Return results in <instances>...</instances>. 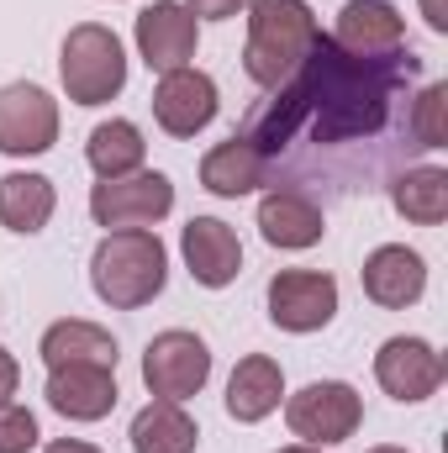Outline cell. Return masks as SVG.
I'll use <instances>...</instances> for the list:
<instances>
[{
  "instance_id": "cell-7",
  "label": "cell",
  "mask_w": 448,
  "mask_h": 453,
  "mask_svg": "<svg viewBox=\"0 0 448 453\" xmlns=\"http://www.w3.org/2000/svg\"><path fill=\"white\" fill-rule=\"evenodd\" d=\"M174 211V180L158 169H137L121 180H101L90 190V217L106 232H127V226H158Z\"/></svg>"
},
{
  "instance_id": "cell-3",
  "label": "cell",
  "mask_w": 448,
  "mask_h": 453,
  "mask_svg": "<svg viewBox=\"0 0 448 453\" xmlns=\"http://www.w3.org/2000/svg\"><path fill=\"white\" fill-rule=\"evenodd\" d=\"M90 285L112 311H137L164 296L169 285V248L148 226L106 232L90 253Z\"/></svg>"
},
{
  "instance_id": "cell-32",
  "label": "cell",
  "mask_w": 448,
  "mask_h": 453,
  "mask_svg": "<svg viewBox=\"0 0 448 453\" xmlns=\"http://www.w3.org/2000/svg\"><path fill=\"white\" fill-rule=\"evenodd\" d=\"M364 453H406V449H390V443H380V449H364Z\"/></svg>"
},
{
  "instance_id": "cell-6",
  "label": "cell",
  "mask_w": 448,
  "mask_h": 453,
  "mask_svg": "<svg viewBox=\"0 0 448 453\" xmlns=\"http://www.w3.org/2000/svg\"><path fill=\"white\" fill-rule=\"evenodd\" d=\"M285 422L301 443L312 449H333V443H348L364 422V401L353 385L343 380H312L306 390H296L285 401Z\"/></svg>"
},
{
  "instance_id": "cell-2",
  "label": "cell",
  "mask_w": 448,
  "mask_h": 453,
  "mask_svg": "<svg viewBox=\"0 0 448 453\" xmlns=\"http://www.w3.org/2000/svg\"><path fill=\"white\" fill-rule=\"evenodd\" d=\"M322 37L317 11L306 0H248V48H243V74L259 90H280L312 42Z\"/></svg>"
},
{
  "instance_id": "cell-25",
  "label": "cell",
  "mask_w": 448,
  "mask_h": 453,
  "mask_svg": "<svg viewBox=\"0 0 448 453\" xmlns=\"http://www.w3.org/2000/svg\"><path fill=\"white\" fill-rule=\"evenodd\" d=\"M406 137L417 148H448V85L433 80L417 90V101L406 106Z\"/></svg>"
},
{
  "instance_id": "cell-10",
  "label": "cell",
  "mask_w": 448,
  "mask_h": 453,
  "mask_svg": "<svg viewBox=\"0 0 448 453\" xmlns=\"http://www.w3.org/2000/svg\"><path fill=\"white\" fill-rule=\"evenodd\" d=\"M137 53L153 74H174V69H190L196 58V42H201V21L185 11V0H153L137 11Z\"/></svg>"
},
{
  "instance_id": "cell-23",
  "label": "cell",
  "mask_w": 448,
  "mask_h": 453,
  "mask_svg": "<svg viewBox=\"0 0 448 453\" xmlns=\"http://www.w3.org/2000/svg\"><path fill=\"white\" fill-rule=\"evenodd\" d=\"M390 206L417 226H438L448 217V169L438 164H417V169H401L390 180Z\"/></svg>"
},
{
  "instance_id": "cell-4",
  "label": "cell",
  "mask_w": 448,
  "mask_h": 453,
  "mask_svg": "<svg viewBox=\"0 0 448 453\" xmlns=\"http://www.w3.org/2000/svg\"><path fill=\"white\" fill-rule=\"evenodd\" d=\"M58 80H64V96L74 106H106L121 96L127 85V53H121V37L101 21H80L69 27L64 48H58Z\"/></svg>"
},
{
  "instance_id": "cell-18",
  "label": "cell",
  "mask_w": 448,
  "mask_h": 453,
  "mask_svg": "<svg viewBox=\"0 0 448 453\" xmlns=\"http://www.w3.org/2000/svg\"><path fill=\"white\" fill-rule=\"evenodd\" d=\"M280 395H285V369L269 353H248V358H237V369L227 380V417L264 422L269 411H280Z\"/></svg>"
},
{
  "instance_id": "cell-15",
  "label": "cell",
  "mask_w": 448,
  "mask_h": 453,
  "mask_svg": "<svg viewBox=\"0 0 448 453\" xmlns=\"http://www.w3.org/2000/svg\"><path fill=\"white\" fill-rule=\"evenodd\" d=\"M180 253H185L190 280L206 290H222L243 274V242L222 217H190L180 232Z\"/></svg>"
},
{
  "instance_id": "cell-14",
  "label": "cell",
  "mask_w": 448,
  "mask_h": 453,
  "mask_svg": "<svg viewBox=\"0 0 448 453\" xmlns=\"http://www.w3.org/2000/svg\"><path fill=\"white\" fill-rule=\"evenodd\" d=\"M359 280H364V296H369L375 306L406 311V306H417L422 290H428V264H422V253L406 248V242H380V248L364 258Z\"/></svg>"
},
{
  "instance_id": "cell-13",
  "label": "cell",
  "mask_w": 448,
  "mask_h": 453,
  "mask_svg": "<svg viewBox=\"0 0 448 453\" xmlns=\"http://www.w3.org/2000/svg\"><path fill=\"white\" fill-rule=\"evenodd\" d=\"M217 80L201 74V69H174V74H158L153 85V121L169 132V137H196L217 121Z\"/></svg>"
},
{
  "instance_id": "cell-19",
  "label": "cell",
  "mask_w": 448,
  "mask_h": 453,
  "mask_svg": "<svg viewBox=\"0 0 448 453\" xmlns=\"http://www.w3.org/2000/svg\"><path fill=\"white\" fill-rule=\"evenodd\" d=\"M201 185L212 196H222V201H237V196H253L259 185H269V164H264V153L253 142H243L232 132L227 142H217L201 158Z\"/></svg>"
},
{
  "instance_id": "cell-11",
  "label": "cell",
  "mask_w": 448,
  "mask_h": 453,
  "mask_svg": "<svg viewBox=\"0 0 448 453\" xmlns=\"http://www.w3.org/2000/svg\"><path fill=\"white\" fill-rule=\"evenodd\" d=\"M375 380H380V390L390 401L417 406L444 385V353L428 338H390L375 353Z\"/></svg>"
},
{
  "instance_id": "cell-22",
  "label": "cell",
  "mask_w": 448,
  "mask_h": 453,
  "mask_svg": "<svg viewBox=\"0 0 448 453\" xmlns=\"http://www.w3.org/2000/svg\"><path fill=\"white\" fill-rule=\"evenodd\" d=\"M132 453H196L201 443V427L185 417L180 401H148L137 417H132Z\"/></svg>"
},
{
  "instance_id": "cell-30",
  "label": "cell",
  "mask_w": 448,
  "mask_h": 453,
  "mask_svg": "<svg viewBox=\"0 0 448 453\" xmlns=\"http://www.w3.org/2000/svg\"><path fill=\"white\" fill-rule=\"evenodd\" d=\"M422 5H428V27H433V32H448V16H444V5H438V0H422Z\"/></svg>"
},
{
  "instance_id": "cell-26",
  "label": "cell",
  "mask_w": 448,
  "mask_h": 453,
  "mask_svg": "<svg viewBox=\"0 0 448 453\" xmlns=\"http://www.w3.org/2000/svg\"><path fill=\"white\" fill-rule=\"evenodd\" d=\"M37 438V417L21 401H0V453H32Z\"/></svg>"
},
{
  "instance_id": "cell-31",
  "label": "cell",
  "mask_w": 448,
  "mask_h": 453,
  "mask_svg": "<svg viewBox=\"0 0 448 453\" xmlns=\"http://www.w3.org/2000/svg\"><path fill=\"white\" fill-rule=\"evenodd\" d=\"M280 453H322V449H312V443H290V449H280Z\"/></svg>"
},
{
  "instance_id": "cell-9",
  "label": "cell",
  "mask_w": 448,
  "mask_h": 453,
  "mask_svg": "<svg viewBox=\"0 0 448 453\" xmlns=\"http://www.w3.org/2000/svg\"><path fill=\"white\" fill-rule=\"evenodd\" d=\"M337 317V280L322 269H280L269 280V322L280 333H322Z\"/></svg>"
},
{
  "instance_id": "cell-20",
  "label": "cell",
  "mask_w": 448,
  "mask_h": 453,
  "mask_svg": "<svg viewBox=\"0 0 448 453\" xmlns=\"http://www.w3.org/2000/svg\"><path fill=\"white\" fill-rule=\"evenodd\" d=\"M37 353H42V364L48 369H64V364H101V369H116V338L106 327H96V322H85V317H64V322H53L42 342H37Z\"/></svg>"
},
{
  "instance_id": "cell-21",
  "label": "cell",
  "mask_w": 448,
  "mask_h": 453,
  "mask_svg": "<svg viewBox=\"0 0 448 453\" xmlns=\"http://www.w3.org/2000/svg\"><path fill=\"white\" fill-rule=\"evenodd\" d=\"M53 206H58V190H53L48 174L16 169V174L0 180V226L5 232H21V237L42 232V226L53 222Z\"/></svg>"
},
{
  "instance_id": "cell-29",
  "label": "cell",
  "mask_w": 448,
  "mask_h": 453,
  "mask_svg": "<svg viewBox=\"0 0 448 453\" xmlns=\"http://www.w3.org/2000/svg\"><path fill=\"white\" fill-rule=\"evenodd\" d=\"M42 453H101V449H96V443H85V438H53Z\"/></svg>"
},
{
  "instance_id": "cell-16",
  "label": "cell",
  "mask_w": 448,
  "mask_h": 453,
  "mask_svg": "<svg viewBox=\"0 0 448 453\" xmlns=\"http://www.w3.org/2000/svg\"><path fill=\"white\" fill-rule=\"evenodd\" d=\"M48 406L64 417V422H101L116 411V369L101 364H64V369H48Z\"/></svg>"
},
{
  "instance_id": "cell-5",
  "label": "cell",
  "mask_w": 448,
  "mask_h": 453,
  "mask_svg": "<svg viewBox=\"0 0 448 453\" xmlns=\"http://www.w3.org/2000/svg\"><path fill=\"white\" fill-rule=\"evenodd\" d=\"M206 380H212V348L201 333H185V327H169V333H158V338L148 342V353H143V385H148V395L153 401H190V395H201L206 390Z\"/></svg>"
},
{
  "instance_id": "cell-27",
  "label": "cell",
  "mask_w": 448,
  "mask_h": 453,
  "mask_svg": "<svg viewBox=\"0 0 448 453\" xmlns=\"http://www.w3.org/2000/svg\"><path fill=\"white\" fill-rule=\"evenodd\" d=\"M185 11L196 21H232L237 11H248V0H185Z\"/></svg>"
},
{
  "instance_id": "cell-24",
  "label": "cell",
  "mask_w": 448,
  "mask_h": 453,
  "mask_svg": "<svg viewBox=\"0 0 448 453\" xmlns=\"http://www.w3.org/2000/svg\"><path fill=\"white\" fill-rule=\"evenodd\" d=\"M85 158H90V169H96L101 180H121V174H137V169H143V158H148V142H143L137 121L112 116V121H101V127L90 132V142H85Z\"/></svg>"
},
{
  "instance_id": "cell-8",
  "label": "cell",
  "mask_w": 448,
  "mask_h": 453,
  "mask_svg": "<svg viewBox=\"0 0 448 453\" xmlns=\"http://www.w3.org/2000/svg\"><path fill=\"white\" fill-rule=\"evenodd\" d=\"M53 142H58V101L32 80L5 85L0 90V153L37 158Z\"/></svg>"
},
{
  "instance_id": "cell-17",
  "label": "cell",
  "mask_w": 448,
  "mask_h": 453,
  "mask_svg": "<svg viewBox=\"0 0 448 453\" xmlns=\"http://www.w3.org/2000/svg\"><path fill=\"white\" fill-rule=\"evenodd\" d=\"M259 232L269 248H285V253H301V248H317L322 232H328V217L322 206L306 196V190H269L259 201Z\"/></svg>"
},
{
  "instance_id": "cell-28",
  "label": "cell",
  "mask_w": 448,
  "mask_h": 453,
  "mask_svg": "<svg viewBox=\"0 0 448 453\" xmlns=\"http://www.w3.org/2000/svg\"><path fill=\"white\" fill-rule=\"evenodd\" d=\"M16 385H21V364H16V353H11V348H0V401H11V395H16Z\"/></svg>"
},
{
  "instance_id": "cell-1",
  "label": "cell",
  "mask_w": 448,
  "mask_h": 453,
  "mask_svg": "<svg viewBox=\"0 0 448 453\" xmlns=\"http://www.w3.org/2000/svg\"><path fill=\"white\" fill-rule=\"evenodd\" d=\"M417 74V53L401 48L390 58H348L333 48V37H317L301 69L269 90L243 116V142L264 153V164L285 158V148L306 132V142L337 148V142H364L380 137L396 116V101L406 96V80Z\"/></svg>"
},
{
  "instance_id": "cell-12",
  "label": "cell",
  "mask_w": 448,
  "mask_h": 453,
  "mask_svg": "<svg viewBox=\"0 0 448 453\" xmlns=\"http://www.w3.org/2000/svg\"><path fill=\"white\" fill-rule=\"evenodd\" d=\"M328 37L348 58H390L406 48V16L390 0H348Z\"/></svg>"
}]
</instances>
